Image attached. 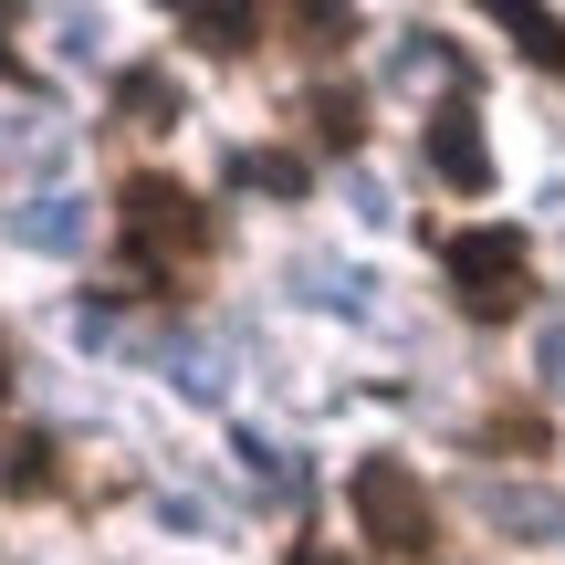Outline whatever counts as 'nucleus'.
Listing matches in <instances>:
<instances>
[{"label":"nucleus","mask_w":565,"mask_h":565,"mask_svg":"<svg viewBox=\"0 0 565 565\" xmlns=\"http://www.w3.org/2000/svg\"><path fill=\"white\" fill-rule=\"evenodd\" d=\"M242 471L273 492V503H294V492H303V471H294V450H282V440H242Z\"/></svg>","instance_id":"11"},{"label":"nucleus","mask_w":565,"mask_h":565,"mask_svg":"<svg viewBox=\"0 0 565 565\" xmlns=\"http://www.w3.org/2000/svg\"><path fill=\"white\" fill-rule=\"evenodd\" d=\"M0 63H11V21H0Z\"/></svg>","instance_id":"20"},{"label":"nucleus","mask_w":565,"mask_h":565,"mask_svg":"<svg viewBox=\"0 0 565 565\" xmlns=\"http://www.w3.org/2000/svg\"><path fill=\"white\" fill-rule=\"evenodd\" d=\"M503 32H513V53H524V63L565 74V21H555V11H503Z\"/></svg>","instance_id":"8"},{"label":"nucleus","mask_w":565,"mask_h":565,"mask_svg":"<svg viewBox=\"0 0 565 565\" xmlns=\"http://www.w3.org/2000/svg\"><path fill=\"white\" fill-rule=\"evenodd\" d=\"M440 273H450V294H461V315L503 324V315H524V294H534V242L513 221L450 231V242H440Z\"/></svg>","instance_id":"2"},{"label":"nucleus","mask_w":565,"mask_h":565,"mask_svg":"<svg viewBox=\"0 0 565 565\" xmlns=\"http://www.w3.org/2000/svg\"><path fill=\"white\" fill-rule=\"evenodd\" d=\"M168 377H179L189 398H221V387H231V366H221V356H200V345H168Z\"/></svg>","instance_id":"14"},{"label":"nucleus","mask_w":565,"mask_h":565,"mask_svg":"<svg viewBox=\"0 0 565 565\" xmlns=\"http://www.w3.org/2000/svg\"><path fill=\"white\" fill-rule=\"evenodd\" d=\"M294 565H335V555H324V545H294Z\"/></svg>","instance_id":"19"},{"label":"nucleus","mask_w":565,"mask_h":565,"mask_svg":"<svg viewBox=\"0 0 565 565\" xmlns=\"http://www.w3.org/2000/svg\"><path fill=\"white\" fill-rule=\"evenodd\" d=\"M0 408H11V335H0Z\"/></svg>","instance_id":"18"},{"label":"nucleus","mask_w":565,"mask_h":565,"mask_svg":"<svg viewBox=\"0 0 565 565\" xmlns=\"http://www.w3.org/2000/svg\"><path fill=\"white\" fill-rule=\"evenodd\" d=\"M492 513L524 524V534H555V503H545V492H492Z\"/></svg>","instance_id":"16"},{"label":"nucleus","mask_w":565,"mask_h":565,"mask_svg":"<svg viewBox=\"0 0 565 565\" xmlns=\"http://www.w3.org/2000/svg\"><path fill=\"white\" fill-rule=\"evenodd\" d=\"M231 179H242V189H273V200H294V189H303V168L282 158V147H242V158H231Z\"/></svg>","instance_id":"10"},{"label":"nucleus","mask_w":565,"mask_h":565,"mask_svg":"<svg viewBox=\"0 0 565 565\" xmlns=\"http://www.w3.org/2000/svg\"><path fill=\"white\" fill-rule=\"evenodd\" d=\"M303 116H315V137H324V147H356V137H366V116H356V95H335V84H324V95L303 105Z\"/></svg>","instance_id":"12"},{"label":"nucleus","mask_w":565,"mask_h":565,"mask_svg":"<svg viewBox=\"0 0 565 565\" xmlns=\"http://www.w3.org/2000/svg\"><path fill=\"white\" fill-rule=\"evenodd\" d=\"M116 221H126V294H158L179 263L210 252V210L189 200L179 179H126L116 189Z\"/></svg>","instance_id":"1"},{"label":"nucleus","mask_w":565,"mask_h":565,"mask_svg":"<svg viewBox=\"0 0 565 565\" xmlns=\"http://www.w3.org/2000/svg\"><path fill=\"white\" fill-rule=\"evenodd\" d=\"M303 303H345V315H366V273H335V263H303Z\"/></svg>","instance_id":"13"},{"label":"nucleus","mask_w":565,"mask_h":565,"mask_svg":"<svg viewBox=\"0 0 565 565\" xmlns=\"http://www.w3.org/2000/svg\"><path fill=\"white\" fill-rule=\"evenodd\" d=\"M179 32L200 42V53H242V42L263 32V11H242V0H189V11H179Z\"/></svg>","instance_id":"6"},{"label":"nucleus","mask_w":565,"mask_h":565,"mask_svg":"<svg viewBox=\"0 0 565 565\" xmlns=\"http://www.w3.org/2000/svg\"><path fill=\"white\" fill-rule=\"evenodd\" d=\"M84 221H95V210H84L74 189H42V200L11 210V242L21 252H84Z\"/></svg>","instance_id":"5"},{"label":"nucleus","mask_w":565,"mask_h":565,"mask_svg":"<svg viewBox=\"0 0 565 565\" xmlns=\"http://www.w3.org/2000/svg\"><path fill=\"white\" fill-rule=\"evenodd\" d=\"M545 387L565 398V335H545Z\"/></svg>","instance_id":"17"},{"label":"nucleus","mask_w":565,"mask_h":565,"mask_svg":"<svg viewBox=\"0 0 565 565\" xmlns=\"http://www.w3.org/2000/svg\"><path fill=\"white\" fill-rule=\"evenodd\" d=\"M345 503H356V524H366L377 555H429V534H440V513H429L419 471H408L398 450H366V461L345 471Z\"/></svg>","instance_id":"3"},{"label":"nucleus","mask_w":565,"mask_h":565,"mask_svg":"<svg viewBox=\"0 0 565 565\" xmlns=\"http://www.w3.org/2000/svg\"><path fill=\"white\" fill-rule=\"evenodd\" d=\"M482 440H492V450H513V461H534V450H545V419H534V408H503Z\"/></svg>","instance_id":"15"},{"label":"nucleus","mask_w":565,"mask_h":565,"mask_svg":"<svg viewBox=\"0 0 565 565\" xmlns=\"http://www.w3.org/2000/svg\"><path fill=\"white\" fill-rule=\"evenodd\" d=\"M429 168H440L450 189H492V147H482V116H471V105H440V116H429Z\"/></svg>","instance_id":"4"},{"label":"nucleus","mask_w":565,"mask_h":565,"mask_svg":"<svg viewBox=\"0 0 565 565\" xmlns=\"http://www.w3.org/2000/svg\"><path fill=\"white\" fill-rule=\"evenodd\" d=\"M116 116L126 126H179V84L158 63H137V74H116Z\"/></svg>","instance_id":"7"},{"label":"nucleus","mask_w":565,"mask_h":565,"mask_svg":"<svg viewBox=\"0 0 565 565\" xmlns=\"http://www.w3.org/2000/svg\"><path fill=\"white\" fill-rule=\"evenodd\" d=\"M0 492H53V440H0Z\"/></svg>","instance_id":"9"}]
</instances>
